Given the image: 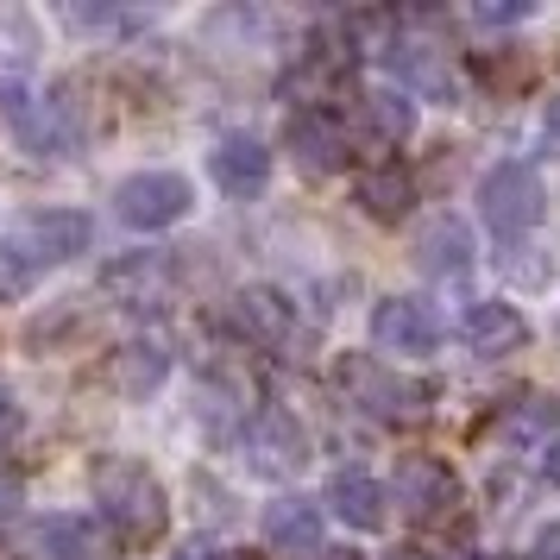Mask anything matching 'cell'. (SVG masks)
Wrapping results in <instances>:
<instances>
[{
	"mask_svg": "<svg viewBox=\"0 0 560 560\" xmlns=\"http://www.w3.org/2000/svg\"><path fill=\"white\" fill-rule=\"evenodd\" d=\"M409 202H416V183H409L397 164H378V171L359 177V208H365L372 221H390V228H397L409 214Z\"/></svg>",
	"mask_w": 560,
	"mask_h": 560,
	"instance_id": "19",
	"label": "cell"
},
{
	"mask_svg": "<svg viewBox=\"0 0 560 560\" xmlns=\"http://www.w3.org/2000/svg\"><path fill=\"white\" fill-rule=\"evenodd\" d=\"M20 429V404H13V397H7V390H0V441H7V434Z\"/></svg>",
	"mask_w": 560,
	"mask_h": 560,
	"instance_id": "25",
	"label": "cell"
},
{
	"mask_svg": "<svg viewBox=\"0 0 560 560\" xmlns=\"http://www.w3.org/2000/svg\"><path fill=\"white\" fill-rule=\"evenodd\" d=\"M384 63H390V77L404 82V89L454 107L459 82H454V63H447L441 45H429V38H390V45H384Z\"/></svg>",
	"mask_w": 560,
	"mask_h": 560,
	"instance_id": "9",
	"label": "cell"
},
{
	"mask_svg": "<svg viewBox=\"0 0 560 560\" xmlns=\"http://www.w3.org/2000/svg\"><path fill=\"white\" fill-rule=\"evenodd\" d=\"M472 20L479 26H516V20H529V7H479Z\"/></svg>",
	"mask_w": 560,
	"mask_h": 560,
	"instance_id": "21",
	"label": "cell"
},
{
	"mask_svg": "<svg viewBox=\"0 0 560 560\" xmlns=\"http://www.w3.org/2000/svg\"><path fill=\"white\" fill-rule=\"evenodd\" d=\"M290 152L303 158V171H334L347 152V132L334 114H296L290 120Z\"/></svg>",
	"mask_w": 560,
	"mask_h": 560,
	"instance_id": "18",
	"label": "cell"
},
{
	"mask_svg": "<svg viewBox=\"0 0 560 560\" xmlns=\"http://www.w3.org/2000/svg\"><path fill=\"white\" fill-rule=\"evenodd\" d=\"M89 491H95L102 516L127 535V541H158V535L171 529V498H164L158 472L152 466H139V459H127V454L95 459Z\"/></svg>",
	"mask_w": 560,
	"mask_h": 560,
	"instance_id": "1",
	"label": "cell"
},
{
	"mask_svg": "<svg viewBox=\"0 0 560 560\" xmlns=\"http://www.w3.org/2000/svg\"><path fill=\"white\" fill-rule=\"evenodd\" d=\"M340 390H347V404H359L372 422H384V429H416V422L429 416V384L404 378L397 365H384V359H372V353L340 359Z\"/></svg>",
	"mask_w": 560,
	"mask_h": 560,
	"instance_id": "2",
	"label": "cell"
},
{
	"mask_svg": "<svg viewBox=\"0 0 560 560\" xmlns=\"http://www.w3.org/2000/svg\"><path fill=\"white\" fill-rule=\"evenodd\" d=\"M38 548H45V560H114L107 535L89 516H45L38 523Z\"/></svg>",
	"mask_w": 560,
	"mask_h": 560,
	"instance_id": "17",
	"label": "cell"
},
{
	"mask_svg": "<svg viewBox=\"0 0 560 560\" xmlns=\"http://www.w3.org/2000/svg\"><path fill=\"white\" fill-rule=\"evenodd\" d=\"M13 516H20V485L0 479V523H13Z\"/></svg>",
	"mask_w": 560,
	"mask_h": 560,
	"instance_id": "23",
	"label": "cell"
},
{
	"mask_svg": "<svg viewBox=\"0 0 560 560\" xmlns=\"http://www.w3.org/2000/svg\"><path fill=\"white\" fill-rule=\"evenodd\" d=\"M359 120L372 132V145H397V139H409V127H416V107H409L404 95H359Z\"/></svg>",
	"mask_w": 560,
	"mask_h": 560,
	"instance_id": "20",
	"label": "cell"
},
{
	"mask_svg": "<svg viewBox=\"0 0 560 560\" xmlns=\"http://www.w3.org/2000/svg\"><path fill=\"white\" fill-rule=\"evenodd\" d=\"M164 378H171V353L152 347V340H132V347H120V353L107 359V384L120 397H132V404H145Z\"/></svg>",
	"mask_w": 560,
	"mask_h": 560,
	"instance_id": "15",
	"label": "cell"
},
{
	"mask_svg": "<svg viewBox=\"0 0 560 560\" xmlns=\"http://www.w3.org/2000/svg\"><path fill=\"white\" fill-rule=\"evenodd\" d=\"M246 466H253L258 479H296L308 466V434L296 429V416H283V409L253 416V429H246Z\"/></svg>",
	"mask_w": 560,
	"mask_h": 560,
	"instance_id": "7",
	"label": "cell"
},
{
	"mask_svg": "<svg viewBox=\"0 0 560 560\" xmlns=\"http://www.w3.org/2000/svg\"><path fill=\"white\" fill-rule=\"evenodd\" d=\"M265 541L278 555H322V504L308 498H278L265 510Z\"/></svg>",
	"mask_w": 560,
	"mask_h": 560,
	"instance_id": "14",
	"label": "cell"
},
{
	"mask_svg": "<svg viewBox=\"0 0 560 560\" xmlns=\"http://www.w3.org/2000/svg\"><path fill=\"white\" fill-rule=\"evenodd\" d=\"M214 560H265V555H246V548H228V555H214Z\"/></svg>",
	"mask_w": 560,
	"mask_h": 560,
	"instance_id": "27",
	"label": "cell"
},
{
	"mask_svg": "<svg viewBox=\"0 0 560 560\" xmlns=\"http://www.w3.org/2000/svg\"><path fill=\"white\" fill-rule=\"evenodd\" d=\"M541 127H548V139L560 145V102H548V114H541Z\"/></svg>",
	"mask_w": 560,
	"mask_h": 560,
	"instance_id": "26",
	"label": "cell"
},
{
	"mask_svg": "<svg viewBox=\"0 0 560 560\" xmlns=\"http://www.w3.org/2000/svg\"><path fill=\"white\" fill-rule=\"evenodd\" d=\"M390 504L404 523H447L459 510V479L447 459H429V454H409L397 459L390 472Z\"/></svg>",
	"mask_w": 560,
	"mask_h": 560,
	"instance_id": "5",
	"label": "cell"
},
{
	"mask_svg": "<svg viewBox=\"0 0 560 560\" xmlns=\"http://www.w3.org/2000/svg\"><path fill=\"white\" fill-rule=\"evenodd\" d=\"M228 315H233V328H240V340H253L265 353H283L290 334H296V303L278 296V290H240L228 303Z\"/></svg>",
	"mask_w": 560,
	"mask_h": 560,
	"instance_id": "10",
	"label": "cell"
},
{
	"mask_svg": "<svg viewBox=\"0 0 560 560\" xmlns=\"http://www.w3.org/2000/svg\"><path fill=\"white\" fill-rule=\"evenodd\" d=\"M416 265H422L429 278H459V271L472 265V233H466V221L429 214V221L416 228Z\"/></svg>",
	"mask_w": 560,
	"mask_h": 560,
	"instance_id": "12",
	"label": "cell"
},
{
	"mask_svg": "<svg viewBox=\"0 0 560 560\" xmlns=\"http://www.w3.org/2000/svg\"><path fill=\"white\" fill-rule=\"evenodd\" d=\"M372 340H378V353L422 359L441 347V315L429 303H416V296H384L372 308Z\"/></svg>",
	"mask_w": 560,
	"mask_h": 560,
	"instance_id": "8",
	"label": "cell"
},
{
	"mask_svg": "<svg viewBox=\"0 0 560 560\" xmlns=\"http://www.w3.org/2000/svg\"><path fill=\"white\" fill-rule=\"evenodd\" d=\"M189 202L196 196H189V183L177 171H139V177H127L114 189V214L139 233H158V228H171V221H183Z\"/></svg>",
	"mask_w": 560,
	"mask_h": 560,
	"instance_id": "6",
	"label": "cell"
},
{
	"mask_svg": "<svg viewBox=\"0 0 560 560\" xmlns=\"http://www.w3.org/2000/svg\"><path fill=\"white\" fill-rule=\"evenodd\" d=\"M328 510L347 523V529H384V491H378V479L372 472H334V485H328Z\"/></svg>",
	"mask_w": 560,
	"mask_h": 560,
	"instance_id": "16",
	"label": "cell"
},
{
	"mask_svg": "<svg viewBox=\"0 0 560 560\" xmlns=\"http://www.w3.org/2000/svg\"><path fill=\"white\" fill-rule=\"evenodd\" d=\"M541 479H548V485H560V434L548 441V447H541Z\"/></svg>",
	"mask_w": 560,
	"mask_h": 560,
	"instance_id": "24",
	"label": "cell"
},
{
	"mask_svg": "<svg viewBox=\"0 0 560 560\" xmlns=\"http://www.w3.org/2000/svg\"><path fill=\"white\" fill-rule=\"evenodd\" d=\"M208 171H214V183L228 189L233 202H246V196H258L271 183V152L258 139H246V132H233V139H221L208 152Z\"/></svg>",
	"mask_w": 560,
	"mask_h": 560,
	"instance_id": "11",
	"label": "cell"
},
{
	"mask_svg": "<svg viewBox=\"0 0 560 560\" xmlns=\"http://www.w3.org/2000/svg\"><path fill=\"white\" fill-rule=\"evenodd\" d=\"M89 233H95L89 214H77V208H45V214L13 221L0 258H13L20 271H51V265H70L77 253H89Z\"/></svg>",
	"mask_w": 560,
	"mask_h": 560,
	"instance_id": "3",
	"label": "cell"
},
{
	"mask_svg": "<svg viewBox=\"0 0 560 560\" xmlns=\"http://www.w3.org/2000/svg\"><path fill=\"white\" fill-rule=\"evenodd\" d=\"M535 560H560V523H541L535 529V548H529Z\"/></svg>",
	"mask_w": 560,
	"mask_h": 560,
	"instance_id": "22",
	"label": "cell"
},
{
	"mask_svg": "<svg viewBox=\"0 0 560 560\" xmlns=\"http://www.w3.org/2000/svg\"><path fill=\"white\" fill-rule=\"evenodd\" d=\"M541 208H548V196H541V177H535L529 164H498V171H485L479 214H485V228L498 233V246H516L523 233H535Z\"/></svg>",
	"mask_w": 560,
	"mask_h": 560,
	"instance_id": "4",
	"label": "cell"
},
{
	"mask_svg": "<svg viewBox=\"0 0 560 560\" xmlns=\"http://www.w3.org/2000/svg\"><path fill=\"white\" fill-rule=\"evenodd\" d=\"M459 334H466V347L472 353H516L523 340H529V322H523V308L516 303H472L466 308V322H459Z\"/></svg>",
	"mask_w": 560,
	"mask_h": 560,
	"instance_id": "13",
	"label": "cell"
}]
</instances>
